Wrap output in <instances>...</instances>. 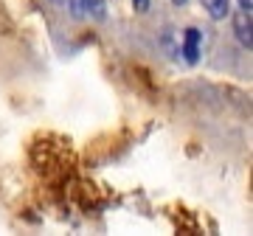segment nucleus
I'll return each instance as SVG.
<instances>
[{"label":"nucleus","instance_id":"nucleus-1","mask_svg":"<svg viewBox=\"0 0 253 236\" xmlns=\"http://www.w3.org/2000/svg\"><path fill=\"white\" fill-rule=\"evenodd\" d=\"M200 42H203V34L197 28H189L186 37H183V54H186V62L194 65L200 59Z\"/></svg>","mask_w":253,"mask_h":236},{"label":"nucleus","instance_id":"nucleus-2","mask_svg":"<svg viewBox=\"0 0 253 236\" xmlns=\"http://www.w3.org/2000/svg\"><path fill=\"white\" fill-rule=\"evenodd\" d=\"M236 34L245 48H251V11H239L236 14Z\"/></svg>","mask_w":253,"mask_h":236},{"label":"nucleus","instance_id":"nucleus-3","mask_svg":"<svg viewBox=\"0 0 253 236\" xmlns=\"http://www.w3.org/2000/svg\"><path fill=\"white\" fill-rule=\"evenodd\" d=\"M203 6H206L208 9V14H211V17L214 20H222L228 14V0H203Z\"/></svg>","mask_w":253,"mask_h":236},{"label":"nucleus","instance_id":"nucleus-4","mask_svg":"<svg viewBox=\"0 0 253 236\" xmlns=\"http://www.w3.org/2000/svg\"><path fill=\"white\" fill-rule=\"evenodd\" d=\"M84 6H87V14H93L96 20H104V0H84Z\"/></svg>","mask_w":253,"mask_h":236},{"label":"nucleus","instance_id":"nucleus-5","mask_svg":"<svg viewBox=\"0 0 253 236\" xmlns=\"http://www.w3.org/2000/svg\"><path fill=\"white\" fill-rule=\"evenodd\" d=\"M84 14H87L84 0H73V17H84Z\"/></svg>","mask_w":253,"mask_h":236},{"label":"nucleus","instance_id":"nucleus-6","mask_svg":"<svg viewBox=\"0 0 253 236\" xmlns=\"http://www.w3.org/2000/svg\"><path fill=\"white\" fill-rule=\"evenodd\" d=\"M135 11H149V0H132Z\"/></svg>","mask_w":253,"mask_h":236},{"label":"nucleus","instance_id":"nucleus-7","mask_svg":"<svg viewBox=\"0 0 253 236\" xmlns=\"http://www.w3.org/2000/svg\"><path fill=\"white\" fill-rule=\"evenodd\" d=\"M239 3H242V9H245V11H251V3H253V0H239Z\"/></svg>","mask_w":253,"mask_h":236},{"label":"nucleus","instance_id":"nucleus-8","mask_svg":"<svg viewBox=\"0 0 253 236\" xmlns=\"http://www.w3.org/2000/svg\"><path fill=\"white\" fill-rule=\"evenodd\" d=\"M174 3H177V6H180V3H186V0H174Z\"/></svg>","mask_w":253,"mask_h":236},{"label":"nucleus","instance_id":"nucleus-9","mask_svg":"<svg viewBox=\"0 0 253 236\" xmlns=\"http://www.w3.org/2000/svg\"><path fill=\"white\" fill-rule=\"evenodd\" d=\"M56 3H62V0H56Z\"/></svg>","mask_w":253,"mask_h":236}]
</instances>
